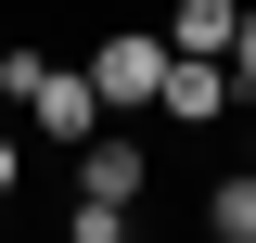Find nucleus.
I'll return each mask as SVG.
<instances>
[{
  "label": "nucleus",
  "mask_w": 256,
  "mask_h": 243,
  "mask_svg": "<svg viewBox=\"0 0 256 243\" xmlns=\"http://www.w3.org/2000/svg\"><path fill=\"white\" fill-rule=\"evenodd\" d=\"M0 116H13V102H0Z\"/></svg>",
  "instance_id": "9b49d317"
},
{
  "label": "nucleus",
  "mask_w": 256,
  "mask_h": 243,
  "mask_svg": "<svg viewBox=\"0 0 256 243\" xmlns=\"http://www.w3.org/2000/svg\"><path fill=\"white\" fill-rule=\"evenodd\" d=\"M128 218H141V205H102V192H77V205H64V230H77V243H128Z\"/></svg>",
  "instance_id": "0eeeda50"
},
{
  "label": "nucleus",
  "mask_w": 256,
  "mask_h": 243,
  "mask_svg": "<svg viewBox=\"0 0 256 243\" xmlns=\"http://www.w3.org/2000/svg\"><path fill=\"white\" fill-rule=\"evenodd\" d=\"M244 166H256V128H244Z\"/></svg>",
  "instance_id": "9d476101"
},
{
  "label": "nucleus",
  "mask_w": 256,
  "mask_h": 243,
  "mask_svg": "<svg viewBox=\"0 0 256 243\" xmlns=\"http://www.w3.org/2000/svg\"><path fill=\"white\" fill-rule=\"evenodd\" d=\"M230 77H244V102H256V0H244V26H230Z\"/></svg>",
  "instance_id": "6e6552de"
},
{
  "label": "nucleus",
  "mask_w": 256,
  "mask_h": 243,
  "mask_svg": "<svg viewBox=\"0 0 256 243\" xmlns=\"http://www.w3.org/2000/svg\"><path fill=\"white\" fill-rule=\"evenodd\" d=\"M90 128H102V90H90V64H77V52H38V77H26V141L77 154Z\"/></svg>",
  "instance_id": "f03ea898"
},
{
  "label": "nucleus",
  "mask_w": 256,
  "mask_h": 243,
  "mask_svg": "<svg viewBox=\"0 0 256 243\" xmlns=\"http://www.w3.org/2000/svg\"><path fill=\"white\" fill-rule=\"evenodd\" d=\"M77 192H102V205H141V192H154V154L128 141V116H102L90 141H77Z\"/></svg>",
  "instance_id": "20e7f679"
},
{
  "label": "nucleus",
  "mask_w": 256,
  "mask_h": 243,
  "mask_svg": "<svg viewBox=\"0 0 256 243\" xmlns=\"http://www.w3.org/2000/svg\"><path fill=\"white\" fill-rule=\"evenodd\" d=\"M0 38H13V26H0Z\"/></svg>",
  "instance_id": "f8f14e48"
},
{
  "label": "nucleus",
  "mask_w": 256,
  "mask_h": 243,
  "mask_svg": "<svg viewBox=\"0 0 256 243\" xmlns=\"http://www.w3.org/2000/svg\"><path fill=\"white\" fill-rule=\"evenodd\" d=\"M230 102H244L230 52H166V90H154V116H166V128H218Z\"/></svg>",
  "instance_id": "7ed1b4c3"
},
{
  "label": "nucleus",
  "mask_w": 256,
  "mask_h": 243,
  "mask_svg": "<svg viewBox=\"0 0 256 243\" xmlns=\"http://www.w3.org/2000/svg\"><path fill=\"white\" fill-rule=\"evenodd\" d=\"M154 26H166V52H230V26H244V0H166Z\"/></svg>",
  "instance_id": "39448f33"
},
{
  "label": "nucleus",
  "mask_w": 256,
  "mask_h": 243,
  "mask_svg": "<svg viewBox=\"0 0 256 243\" xmlns=\"http://www.w3.org/2000/svg\"><path fill=\"white\" fill-rule=\"evenodd\" d=\"M90 90H102V116H154V90H166V26H141V13H116V26L90 38Z\"/></svg>",
  "instance_id": "f257e3e1"
},
{
  "label": "nucleus",
  "mask_w": 256,
  "mask_h": 243,
  "mask_svg": "<svg viewBox=\"0 0 256 243\" xmlns=\"http://www.w3.org/2000/svg\"><path fill=\"white\" fill-rule=\"evenodd\" d=\"M205 230H218V243H256V166L205 180Z\"/></svg>",
  "instance_id": "423d86ee"
},
{
  "label": "nucleus",
  "mask_w": 256,
  "mask_h": 243,
  "mask_svg": "<svg viewBox=\"0 0 256 243\" xmlns=\"http://www.w3.org/2000/svg\"><path fill=\"white\" fill-rule=\"evenodd\" d=\"M13 180H26V141H13V116H0V205H13Z\"/></svg>",
  "instance_id": "1a4fd4ad"
}]
</instances>
